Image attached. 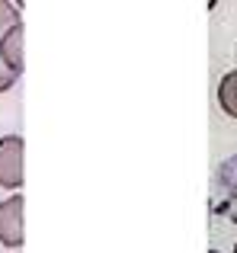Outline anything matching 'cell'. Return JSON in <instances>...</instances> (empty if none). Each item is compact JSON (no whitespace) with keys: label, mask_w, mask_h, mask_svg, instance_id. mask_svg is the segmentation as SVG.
I'll use <instances>...</instances> for the list:
<instances>
[{"label":"cell","mask_w":237,"mask_h":253,"mask_svg":"<svg viewBox=\"0 0 237 253\" xmlns=\"http://www.w3.org/2000/svg\"><path fill=\"white\" fill-rule=\"evenodd\" d=\"M23 151L26 141L19 135H6L0 138V189H23Z\"/></svg>","instance_id":"cell-1"},{"label":"cell","mask_w":237,"mask_h":253,"mask_svg":"<svg viewBox=\"0 0 237 253\" xmlns=\"http://www.w3.org/2000/svg\"><path fill=\"white\" fill-rule=\"evenodd\" d=\"M23 209H26V199L10 196L0 202V244L3 247H23L26 244V231H23Z\"/></svg>","instance_id":"cell-2"},{"label":"cell","mask_w":237,"mask_h":253,"mask_svg":"<svg viewBox=\"0 0 237 253\" xmlns=\"http://www.w3.org/2000/svg\"><path fill=\"white\" fill-rule=\"evenodd\" d=\"M23 36H26V26L16 23L13 29H6L3 36H0V58H3V64L13 71V74H23L26 68V58H23Z\"/></svg>","instance_id":"cell-3"},{"label":"cell","mask_w":237,"mask_h":253,"mask_svg":"<svg viewBox=\"0 0 237 253\" xmlns=\"http://www.w3.org/2000/svg\"><path fill=\"white\" fill-rule=\"evenodd\" d=\"M218 106L225 116L237 119V84H234V71H228L218 81Z\"/></svg>","instance_id":"cell-4"},{"label":"cell","mask_w":237,"mask_h":253,"mask_svg":"<svg viewBox=\"0 0 237 253\" xmlns=\"http://www.w3.org/2000/svg\"><path fill=\"white\" fill-rule=\"evenodd\" d=\"M16 23H19V19H16V6H13V3H3V0H0V36H3L6 29H13Z\"/></svg>","instance_id":"cell-5"},{"label":"cell","mask_w":237,"mask_h":253,"mask_svg":"<svg viewBox=\"0 0 237 253\" xmlns=\"http://www.w3.org/2000/svg\"><path fill=\"white\" fill-rule=\"evenodd\" d=\"M13 84H16V74H13V71L3 64V58H0V93H6Z\"/></svg>","instance_id":"cell-6"},{"label":"cell","mask_w":237,"mask_h":253,"mask_svg":"<svg viewBox=\"0 0 237 253\" xmlns=\"http://www.w3.org/2000/svg\"><path fill=\"white\" fill-rule=\"evenodd\" d=\"M221 211H225V215H228V218H231V221L237 224V189L231 192V196H228V202L221 205Z\"/></svg>","instance_id":"cell-7"},{"label":"cell","mask_w":237,"mask_h":253,"mask_svg":"<svg viewBox=\"0 0 237 253\" xmlns=\"http://www.w3.org/2000/svg\"><path fill=\"white\" fill-rule=\"evenodd\" d=\"M234 84H237V68H234Z\"/></svg>","instance_id":"cell-8"},{"label":"cell","mask_w":237,"mask_h":253,"mask_svg":"<svg viewBox=\"0 0 237 253\" xmlns=\"http://www.w3.org/2000/svg\"><path fill=\"white\" fill-rule=\"evenodd\" d=\"M208 253H218V250H208Z\"/></svg>","instance_id":"cell-9"},{"label":"cell","mask_w":237,"mask_h":253,"mask_svg":"<svg viewBox=\"0 0 237 253\" xmlns=\"http://www.w3.org/2000/svg\"><path fill=\"white\" fill-rule=\"evenodd\" d=\"M234 253H237V244H234Z\"/></svg>","instance_id":"cell-10"},{"label":"cell","mask_w":237,"mask_h":253,"mask_svg":"<svg viewBox=\"0 0 237 253\" xmlns=\"http://www.w3.org/2000/svg\"><path fill=\"white\" fill-rule=\"evenodd\" d=\"M234 68H237V64H234Z\"/></svg>","instance_id":"cell-11"}]
</instances>
